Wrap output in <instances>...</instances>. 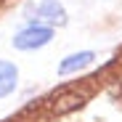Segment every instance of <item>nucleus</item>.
I'll list each match as a JSON object with an SVG mask.
<instances>
[{
    "mask_svg": "<svg viewBox=\"0 0 122 122\" xmlns=\"http://www.w3.org/2000/svg\"><path fill=\"white\" fill-rule=\"evenodd\" d=\"M45 43H51V27H43V24H32L13 37V45L19 51H35V48H43Z\"/></svg>",
    "mask_w": 122,
    "mask_h": 122,
    "instance_id": "f257e3e1",
    "label": "nucleus"
},
{
    "mask_svg": "<svg viewBox=\"0 0 122 122\" xmlns=\"http://www.w3.org/2000/svg\"><path fill=\"white\" fill-rule=\"evenodd\" d=\"M35 21H43L48 27H61V24H66V11L61 8V3H56V0H43V3H37L35 11Z\"/></svg>",
    "mask_w": 122,
    "mask_h": 122,
    "instance_id": "f03ea898",
    "label": "nucleus"
},
{
    "mask_svg": "<svg viewBox=\"0 0 122 122\" xmlns=\"http://www.w3.org/2000/svg\"><path fill=\"white\" fill-rule=\"evenodd\" d=\"M93 58H96V56H93L90 51L72 53V56H66V58L58 64V74H72V72H80V69L90 66V64H93Z\"/></svg>",
    "mask_w": 122,
    "mask_h": 122,
    "instance_id": "7ed1b4c3",
    "label": "nucleus"
},
{
    "mask_svg": "<svg viewBox=\"0 0 122 122\" xmlns=\"http://www.w3.org/2000/svg\"><path fill=\"white\" fill-rule=\"evenodd\" d=\"M16 80H19L16 66L11 64V61H0V98H5L8 93H13Z\"/></svg>",
    "mask_w": 122,
    "mask_h": 122,
    "instance_id": "20e7f679",
    "label": "nucleus"
},
{
    "mask_svg": "<svg viewBox=\"0 0 122 122\" xmlns=\"http://www.w3.org/2000/svg\"><path fill=\"white\" fill-rule=\"evenodd\" d=\"M80 104H82V96H64L53 109H56V112H69V109H74V106H80Z\"/></svg>",
    "mask_w": 122,
    "mask_h": 122,
    "instance_id": "39448f33",
    "label": "nucleus"
}]
</instances>
